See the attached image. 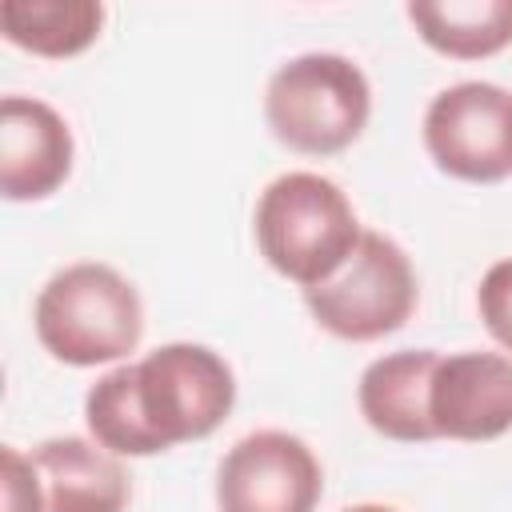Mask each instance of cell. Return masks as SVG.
Listing matches in <instances>:
<instances>
[{"instance_id":"1","label":"cell","mask_w":512,"mask_h":512,"mask_svg":"<svg viewBox=\"0 0 512 512\" xmlns=\"http://www.w3.org/2000/svg\"><path fill=\"white\" fill-rule=\"evenodd\" d=\"M236 404V376L220 352L172 340L136 364L104 372L84 396V420L116 456H156L212 436Z\"/></svg>"},{"instance_id":"2","label":"cell","mask_w":512,"mask_h":512,"mask_svg":"<svg viewBox=\"0 0 512 512\" xmlns=\"http://www.w3.org/2000/svg\"><path fill=\"white\" fill-rule=\"evenodd\" d=\"M252 232L260 256L308 292L344 268L364 228L336 180L320 172H284L260 192Z\"/></svg>"},{"instance_id":"3","label":"cell","mask_w":512,"mask_h":512,"mask_svg":"<svg viewBox=\"0 0 512 512\" xmlns=\"http://www.w3.org/2000/svg\"><path fill=\"white\" fill-rule=\"evenodd\" d=\"M32 324L48 356L72 368H96L136 352L144 336V304L132 280L112 264L80 260L48 276Z\"/></svg>"},{"instance_id":"4","label":"cell","mask_w":512,"mask_h":512,"mask_svg":"<svg viewBox=\"0 0 512 512\" xmlns=\"http://www.w3.org/2000/svg\"><path fill=\"white\" fill-rule=\"evenodd\" d=\"M372 116V88L360 64L340 52H304L284 60L264 88L272 136L300 156L344 152Z\"/></svg>"},{"instance_id":"5","label":"cell","mask_w":512,"mask_h":512,"mask_svg":"<svg viewBox=\"0 0 512 512\" xmlns=\"http://www.w3.org/2000/svg\"><path fill=\"white\" fill-rule=\"evenodd\" d=\"M416 292V272L404 248L384 232H360V244L352 248L344 268L320 288H308L304 304L324 332L368 344L408 324Z\"/></svg>"},{"instance_id":"6","label":"cell","mask_w":512,"mask_h":512,"mask_svg":"<svg viewBox=\"0 0 512 512\" xmlns=\"http://www.w3.org/2000/svg\"><path fill=\"white\" fill-rule=\"evenodd\" d=\"M424 148L432 164L468 184L512 176V92L488 80H464L432 96L424 112Z\"/></svg>"},{"instance_id":"7","label":"cell","mask_w":512,"mask_h":512,"mask_svg":"<svg viewBox=\"0 0 512 512\" xmlns=\"http://www.w3.org/2000/svg\"><path fill=\"white\" fill-rule=\"evenodd\" d=\"M324 468L316 452L280 428H260L236 440L216 468L220 512H316Z\"/></svg>"},{"instance_id":"8","label":"cell","mask_w":512,"mask_h":512,"mask_svg":"<svg viewBox=\"0 0 512 512\" xmlns=\"http://www.w3.org/2000/svg\"><path fill=\"white\" fill-rule=\"evenodd\" d=\"M436 440L484 444L512 428V356L456 352L440 356L428 392Z\"/></svg>"},{"instance_id":"9","label":"cell","mask_w":512,"mask_h":512,"mask_svg":"<svg viewBox=\"0 0 512 512\" xmlns=\"http://www.w3.org/2000/svg\"><path fill=\"white\" fill-rule=\"evenodd\" d=\"M72 128L36 96L0 100V192L12 204L52 196L72 172Z\"/></svg>"},{"instance_id":"10","label":"cell","mask_w":512,"mask_h":512,"mask_svg":"<svg viewBox=\"0 0 512 512\" xmlns=\"http://www.w3.org/2000/svg\"><path fill=\"white\" fill-rule=\"evenodd\" d=\"M436 364H440V352L432 348H400L372 360L356 384V404L368 428L400 444L436 440V428L428 416Z\"/></svg>"},{"instance_id":"11","label":"cell","mask_w":512,"mask_h":512,"mask_svg":"<svg viewBox=\"0 0 512 512\" xmlns=\"http://www.w3.org/2000/svg\"><path fill=\"white\" fill-rule=\"evenodd\" d=\"M32 464L44 484V512H124L132 484L116 452L84 436H52L36 444Z\"/></svg>"},{"instance_id":"12","label":"cell","mask_w":512,"mask_h":512,"mask_svg":"<svg viewBox=\"0 0 512 512\" xmlns=\"http://www.w3.org/2000/svg\"><path fill=\"white\" fill-rule=\"evenodd\" d=\"M408 20L452 60H484L512 44V0H412Z\"/></svg>"},{"instance_id":"13","label":"cell","mask_w":512,"mask_h":512,"mask_svg":"<svg viewBox=\"0 0 512 512\" xmlns=\"http://www.w3.org/2000/svg\"><path fill=\"white\" fill-rule=\"evenodd\" d=\"M4 40L44 56L68 60L80 56L104 28V4L96 0H4L0 4Z\"/></svg>"},{"instance_id":"14","label":"cell","mask_w":512,"mask_h":512,"mask_svg":"<svg viewBox=\"0 0 512 512\" xmlns=\"http://www.w3.org/2000/svg\"><path fill=\"white\" fill-rule=\"evenodd\" d=\"M476 308H480V320L492 332V340L504 352H512V256L496 260L484 272V280L476 288Z\"/></svg>"},{"instance_id":"15","label":"cell","mask_w":512,"mask_h":512,"mask_svg":"<svg viewBox=\"0 0 512 512\" xmlns=\"http://www.w3.org/2000/svg\"><path fill=\"white\" fill-rule=\"evenodd\" d=\"M0 484H4V512H44V484L20 448H0Z\"/></svg>"},{"instance_id":"16","label":"cell","mask_w":512,"mask_h":512,"mask_svg":"<svg viewBox=\"0 0 512 512\" xmlns=\"http://www.w3.org/2000/svg\"><path fill=\"white\" fill-rule=\"evenodd\" d=\"M344 512H396V508H388V504H352Z\"/></svg>"}]
</instances>
